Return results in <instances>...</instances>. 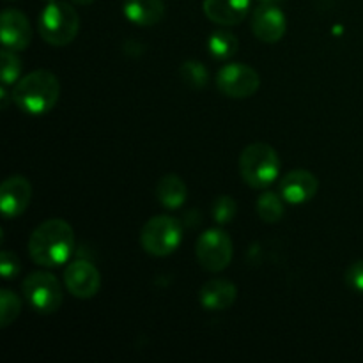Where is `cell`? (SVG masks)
<instances>
[{"label":"cell","mask_w":363,"mask_h":363,"mask_svg":"<svg viewBox=\"0 0 363 363\" xmlns=\"http://www.w3.org/2000/svg\"><path fill=\"white\" fill-rule=\"evenodd\" d=\"M74 252V233L62 218L43 222L28 240V254L38 266L57 268L71 259Z\"/></svg>","instance_id":"6da1fadb"},{"label":"cell","mask_w":363,"mask_h":363,"mask_svg":"<svg viewBox=\"0 0 363 363\" xmlns=\"http://www.w3.org/2000/svg\"><path fill=\"white\" fill-rule=\"evenodd\" d=\"M59 96V78L52 71L38 69L16 82L13 101L21 112L30 113V116H43L57 105Z\"/></svg>","instance_id":"7a4b0ae2"},{"label":"cell","mask_w":363,"mask_h":363,"mask_svg":"<svg viewBox=\"0 0 363 363\" xmlns=\"http://www.w3.org/2000/svg\"><path fill=\"white\" fill-rule=\"evenodd\" d=\"M241 179L254 190H264L280 174V158L268 144H250L240 156Z\"/></svg>","instance_id":"3957f363"},{"label":"cell","mask_w":363,"mask_h":363,"mask_svg":"<svg viewBox=\"0 0 363 363\" xmlns=\"http://www.w3.org/2000/svg\"><path fill=\"white\" fill-rule=\"evenodd\" d=\"M80 30V16L67 2H50L39 14V34L48 45L66 46Z\"/></svg>","instance_id":"277c9868"},{"label":"cell","mask_w":363,"mask_h":363,"mask_svg":"<svg viewBox=\"0 0 363 363\" xmlns=\"http://www.w3.org/2000/svg\"><path fill=\"white\" fill-rule=\"evenodd\" d=\"M183 240V225L177 218L167 215L152 216L140 233V245L152 257H167L174 254Z\"/></svg>","instance_id":"5b68a950"},{"label":"cell","mask_w":363,"mask_h":363,"mask_svg":"<svg viewBox=\"0 0 363 363\" xmlns=\"http://www.w3.org/2000/svg\"><path fill=\"white\" fill-rule=\"evenodd\" d=\"M23 296L39 314H53L64 300L62 287L55 275L48 272H34L23 280Z\"/></svg>","instance_id":"8992f818"},{"label":"cell","mask_w":363,"mask_h":363,"mask_svg":"<svg viewBox=\"0 0 363 363\" xmlns=\"http://www.w3.org/2000/svg\"><path fill=\"white\" fill-rule=\"evenodd\" d=\"M233 241L222 229H209L202 233L195 247L199 264L211 273L223 272L233 261Z\"/></svg>","instance_id":"52a82bcc"},{"label":"cell","mask_w":363,"mask_h":363,"mask_svg":"<svg viewBox=\"0 0 363 363\" xmlns=\"http://www.w3.org/2000/svg\"><path fill=\"white\" fill-rule=\"evenodd\" d=\"M259 85H261L259 73L248 64H227L216 74L218 91L234 99L250 98L259 91Z\"/></svg>","instance_id":"ba28073f"},{"label":"cell","mask_w":363,"mask_h":363,"mask_svg":"<svg viewBox=\"0 0 363 363\" xmlns=\"http://www.w3.org/2000/svg\"><path fill=\"white\" fill-rule=\"evenodd\" d=\"M64 284L74 298L89 300L98 294L101 287V275L92 262L78 259L71 262L64 272Z\"/></svg>","instance_id":"9c48e42d"},{"label":"cell","mask_w":363,"mask_h":363,"mask_svg":"<svg viewBox=\"0 0 363 363\" xmlns=\"http://www.w3.org/2000/svg\"><path fill=\"white\" fill-rule=\"evenodd\" d=\"M287 28L286 14L277 4H264L255 7L252 14V32L262 43H279L284 38Z\"/></svg>","instance_id":"30bf717a"},{"label":"cell","mask_w":363,"mask_h":363,"mask_svg":"<svg viewBox=\"0 0 363 363\" xmlns=\"http://www.w3.org/2000/svg\"><path fill=\"white\" fill-rule=\"evenodd\" d=\"M0 38L4 48L21 52L30 45L32 28L30 21L21 11L6 9L0 16Z\"/></svg>","instance_id":"8fae6325"},{"label":"cell","mask_w":363,"mask_h":363,"mask_svg":"<svg viewBox=\"0 0 363 363\" xmlns=\"http://www.w3.org/2000/svg\"><path fill=\"white\" fill-rule=\"evenodd\" d=\"M279 190L287 204H303L315 197L319 190V181L308 170H291L280 179Z\"/></svg>","instance_id":"7c38bea8"},{"label":"cell","mask_w":363,"mask_h":363,"mask_svg":"<svg viewBox=\"0 0 363 363\" xmlns=\"http://www.w3.org/2000/svg\"><path fill=\"white\" fill-rule=\"evenodd\" d=\"M32 186L23 176H11L0 186V209L6 218H16L28 208Z\"/></svg>","instance_id":"4fadbf2b"},{"label":"cell","mask_w":363,"mask_h":363,"mask_svg":"<svg viewBox=\"0 0 363 363\" xmlns=\"http://www.w3.org/2000/svg\"><path fill=\"white\" fill-rule=\"evenodd\" d=\"M250 0H204V14L216 25L234 27L247 18Z\"/></svg>","instance_id":"5bb4252c"},{"label":"cell","mask_w":363,"mask_h":363,"mask_svg":"<svg viewBox=\"0 0 363 363\" xmlns=\"http://www.w3.org/2000/svg\"><path fill=\"white\" fill-rule=\"evenodd\" d=\"M199 298H201V303L206 311H227V308L233 307L234 301H236L238 289L230 280L213 279L202 286Z\"/></svg>","instance_id":"9a60e30c"},{"label":"cell","mask_w":363,"mask_h":363,"mask_svg":"<svg viewBox=\"0 0 363 363\" xmlns=\"http://www.w3.org/2000/svg\"><path fill=\"white\" fill-rule=\"evenodd\" d=\"M124 16L138 27H152L165 16L163 0H126L123 6Z\"/></svg>","instance_id":"2e32d148"},{"label":"cell","mask_w":363,"mask_h":363,"mask_svg":"<svg viewBox=\"0 0 363 363\" xmlns=\"http://www.w3.org/2000/svg\"><path fill=\"white\" fill-rule=\"evenodd\" d=\"M186 184L176 174H167L156 184V197L165 209H179L186 202Z\"/></svg>","instance_id":"e0dca14e"},{"label":"cell","mask_w":363,"mask_h":363,"mask_svg":"<svg viewBox=\"0 0 363 363\" xmlns=\"http://www.w3.org/2000/svg\"><path fill=\"white\" fill-rule=\"evenodd\" d=\"M240 48V41L229 30H215L208 39V50L215 59L227 60L233 59Z\"/></svg>","instance_id":"ac0fdd59"},{"label":"cell","mask_w":363,"mask_h":363,"mask_svg":"<svg viewBox=\"0 0 363 363\" xmlns=\"http://www.w3.org/2000/svg\"><path fill=\"white\" fill-rule=\"evenodd\" d=\"M257 215L262 222L266 223H277L282 220L286 215V208H284L282 195L273 194V191H264L259 195L257 199Z\"/></svg>","instance_id":"d6986e66"},{"label":"cell","mask_w":363,"mask_h":363,"mask_svg":"<svg viewBox=\"0 0 363 363\" xmlns=\"http://www.w3.org/2000/svg\"><path fill=\"white\" fill-rule=\"evenodd\" d=\"M179 74L184 84L191 89H204L209 82L208 67L199 60H186L181 64Z\"/></svg>","instance_id":"ffe728a7"},{"label":"cell","mask_w":363,"mask_h":363,"mask_svg":"<svg viewBox=\"0 0 363 363\" xmlns=\"http://www.w3.org/2000/svg\"><path fill=\"white\" fill-rule=\"evenodd\" d=\"M0 77H2V84L4 85H13L20 80V74H21V60L20 57L16 55L14 50L9 48H4L2 53H0Z\"/></svg>","instance_id":"44dd1931"},{"label":"cell","mask_w":363,"mask_h":363,"mask_svg":"<svg viewBox=\"0 0 363 363\" xmlns=\"http://www.w3.org/2000/svg\"><path fill=\"white\" fill-rule=\"evenodd\" d=\"M21 312V300L9 289L0 293V328H7L18 319Z\"/></svg>","instance_id":"7402d4cb"},{"label":"cell","mask_w":363,"mask_h":363,"mask_svg":"<svg viewBox=\"0 0 363 363\" xmlns=\"http://www.w3.org/2000/svg\"><path fill=\"white\" fill-rule=\"evenodd\" d=\"M236 213L238 204L230 195H220V197H216V201L213 202L211 215L218 225H227V223L233 222V220L236 218Z\"/></svg>","instance_id":"603a6c76"},{"label":"cell","mask_w":363,"mask_h":363,"mask_svg":"<svg viewBox=\"0 0 363 363\" xmlns=\"http://www.w3.org/2000/svg\"><path fill=\"white\" fill-rule=\"evenodd\" d=\"M21 272V262L16 254L9 250H4L0 255V273L4 280H14Z\"/></svg>","instance_id":"cb8c5ba5"},{"label":"cell","mask_w":363,"mask_h":363,"mask_svg":"<svg viewBox=\"0 0 363 363\" xmlns=\"http://www.w3.org/2000/svg\"><path fill=\"white\" fill-rule=\"evenodd\" d=\"M346 284L357 293H363V259L353 262L346 272Z\"/></svg>","instance_id":"d4e9b609"},{"label":"cell","mask_w":363,"mask_h":363,"mask_svg":"<svg viewBox=\"0 0 363 363\" xmlns=\"http://www.w3.org/2000/svg\"><path fill=\"white\" fill-rule=\"evenodd\" d=\"M0 99H2V108L6 110L7 108V101H9V92H7V85L2 84V87H0Z\"/></svg>","instance_id":"484cf974"},{"label":"cell","mask_w":363,"mask_h":363,"mask_svg":"<svg viewBox=\"0 0 363 363\" xmlns=\"http://www.w3.org/2000/svg\"><path fill=\"white\" fill-rule=\"evenodd\" d=\"M71 2L80 4V6H89V4H92V2H94V0H71Z\"/></svg>","instance_id":"4316f807"},{"label":"cell","mask_w":363,"mask_h":363,"mask_svg":"<svg viewBox=\"0 0 363 363\" xmlns=\"http://www.w3.org/2000/svg\"><path fill=\"white\" fill-rule=\"evenodd\" d=\"M261 2H264V4H279V2H282V0H261Z\"/></svg>","instance_id":"83f0119b"},{"label":"cell","mask_w":363,"mask_h":363,"mask_svg":"<svg viewBox=\"0 0 363 363\" xmlns=\"http://www.w3.org/2000/svg\"><path fill=\"white\" fill-rule=\"evenodd\" d=\"M43 2H48L50 4V2H55V0H43Z\"/></svg>","instance_id":"f1b7e54d"}]
</instances>
